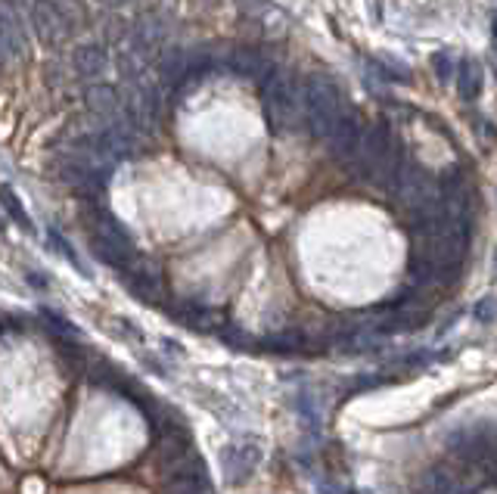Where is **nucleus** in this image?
<instances>
[{
	"instance_id": "obj_1",
	"label": "nucleus",
	"mask_w": 497,
	"mask_h": 494,
	"mask_svg": "<svg viewBox=\"0 0 497 494\" xmlns=\"http://www.w3.org/2000/svg\"><path fill=\"white\" fill-rule=\"evenodd\" d=\"M345 112V103L339 88L326 75H308L302 84V119H305L308 131L317 140H326L339 119Z\"/></svg>"
},
{
	"instance_id": "obj_2",
	"label": "nucleus",
	"mask_w": 497,
	"mask_h": 494,
	"mask_svg": "<svg viewBox=\"0 0 497 494\" xmlns=\"http://www.w3.org/2000/svg\"><path fill=\"white\" fill-rule=\"evenodd\" d=\"M392 190H395L398 205H401L414 221H420V218L435 205L441 187L435 184V178L426 172V168H423L420 162L404 158V162L398 165L395 181H392Z\"/></svg>"
},
{
	"instance_id": "obj_3",
	"label": "nucleus",
	"mask_w": 497,
	"mask_h": 494,
	"mask_svg": "<svg viewBox=\"0 0 497 494\" xmlns=\"http://www.w3.org/2000/svg\"><path fill=\"white\" fill-rule=\"evenodd\" d=\"M264 88V112L274 131H293L302 121V84L289 72H277L262 84Z\"/></svg>"
},
{
	"instance_id": "obj_4",
	"label": "nucleus",
	"mask_w": 497,
	"mask_h": 494,
	"mask_svg": "<svg viewBox=\"0 0 497 494\" xmlns=\"http://www.w3.org/2000/svg\"><path fill=\"white\" fill-rule=\"evenodd\" d=\"M32 28L44 44H59L69 35V16L63 13L57 0H34L32 4Z\"/></svg>"
},
{
	"instance_id": "obj_5",
	"label": "nucleus",
	"mask_w": 497,
	"mask_h": 494,
	"mask_svg": "<svg viewBox=\"0 0 497 494\" xmlns=\"http://www.w3.org/2000/svg\"><path fill=\"white\" fill-rule=\"evenodd\" d=\"M165 38H168V26L162 22V16H141V19L131 26V41H128V47L131 50L137 53L141 59H147V57H153L156 50H159L162 44H165Z\"/></svg>"
},
{
	"instance_id": "obj_6",
	"label": "nucleus",
	"mask_w": 497,
	"mask_h": 494,
	"mask_svg": "<svg viewBox=\"0 0 497 494\" xmlns=\"http://www.w3.org/2000/svg\"><path fill=\"white\" fill-rule=\"evenodd\" d=\"M361 121H357L355 112H348L345 109L342 119L333 125V131L326 134V146H330V152L339 158V162H351L357 152V143H361Z\"/></svg>"
},
{
	"instance_id": "obj_7",
	"label": "nucleus",
	"mask_w": 497,
	"mask_h": 494,
	"mask_svg": "<svg viewBox=\"0 0 497 494\" xmlns=\"http://www.w3.org/2000/svg\"><path fill=\"white\" fill-rule=\"evenodd\" d=\"M121 283L128 286V292L134 298H141L143 305H159L162 302V280L156 271H149V267H125V274H121Z\"/></svg>"
},
{
	"instance_id": "obj_8",
	"label": "nucleus",
	"mask_w": 497,
	"mask_h": 494,
	"mask_svg": "<svg viewBox=\"0 0 497 494\" xmlns=\"http://www.w3.org/2000/svg\"><path fill=\"white\" fill-rule=\"evenodd\" d=\"M69 63L78 78H88L90 81V78H100L109 69V50L103 44H78L72 50Z\"/></svg>"
},
{
	"instance_id": "obj_9",
	"label": "nucleus",
	"mask_w": 497,
	"mask_h": 494,
	"mask_svg": "<svg viewBox=\"0 0 497 494\" xmlns=\"http://www.w3.org/2000/svg\"><path fill=\"white\" fill-rule=\"evenodd\" d=\"M230 69L240 72V75H246V78H252V81L264 84L271 75H274L277 66L271 63L262 50H256V47H240V50H233V57H230Z\"/></svg>"
},
{
	"instance_id": "obj_10",
	"label": "nucleus",
	"mask_w": 497,
	"mask_h": 494,
	"mask_svg": "<svg viewBox=\"0 0 497 494\" xmlns=\"http://www.w3.org/2000/svg\"><path fill=\"white\" fill-rule=\"evenodd\" d=\"M258 457H262V451H258L256 444H230L221 454L224 469L230 473V482H233V485L246 482L248 475H252V469L258 467Z\"/></svg>"
},
{
	"instance_id": "obj_11",
	"label": "nucleus",
	"mask_w": 497,
	"mask_h": 494,
	"mask_svg": "<svg viewBox=\"0 0 497 494\" xmlns=\"http://www.w3.org/2000/svg\"><path fill=\"white\" fill-rule=\"evenodd\" d=\"M417 494H470V488L463 482V473H454L451 467H432L423 473Z\"/></svg>"
},
{
	"instance_id": "obj_12",
	"label": "nucleus",
	"mask_w": 497,
	"mask_h": 494,
	"mask_svg": "<svg viewBox=\"0 0 497 494\" xmlns=\"http://www.w3.org/2000/svg\"><path fill=\"white\" fill-rule=\"evenodd\" d=\"M88 246H90V255H94L96 261L115 267V271H125V267H131V261L137 259V252H131V249L119 246V243L106 240V236H100V234H90Z\"/></svg>"
},
{
	"instance_id": "obj_13",
	"label": "nucleus",
	"mask_w": 497,
	"mask_h": 494,
	"mask_svg": "<svg viewBox=\"0 0 497 494\" xmlns=\"http://www.w3.org/2000/svg\"><path fill=\"white\" fill-rule=\"evenodd\" d=\"M84 106L106 121H112L121 115L119 112V90L109 88V84H90V88L84 90Z\"/></svg>"
},
{
	"instance_id": "obj_14",
	"label": "nucleus",
	"mask_w": 497,
	"mask_h": 494,
	"mask_svg": "<svg viewBox=\"0 0 497 494\" xmlns=\"http://www.w3.org/2000/svg\"><path fill=\"white\" fill-rule=\"evenodd\" d=\"M19 53H22V32L16 26L13 13L0 7V69L13 57H19Z\"/></svg>"
},
{
	"instance_id": "obj_15",
	"label": "nucleus",
	"mask_w": 497,
	"mask_h": 494,
	"mask_svg": "<svg viewBox=\"0 0 497 494\" xmlns=\"http://www.w3.org/2000/svg\"><path fill=\"white\" fill-rule=\"evenodd\" d=\"M454 75H457V90L463 100H476L478 94H482V66L476 63V59H463V63L454 69Z\"/></svg>"
},
{
	"instance_id": "obj_16",
	"label": "nucleus",
	"mask_w": 497,
	"mask_h": 494,
	"mask_svg": "<svg viewBox=\"0 0 497 494\" xmlns=\"http://www.w3.org/2000/svg\"><path fill=\"white\" fill-rule=\"evenodd\" d=\"M159 75L165 84L178 88L180 81L187 78V53L180 47H168L165 53L159 57Z\"/></svg>"
},
{
	"instance_id": "obj_17",
	"label": "nucleus",
	"mask_w": 497,
	"mask_h": 494,
	"mask_svg": "<svg viewBox=\"0 0 497 494\" xmlns=\"http://www.w3.org/2000/svg\"><path fill=\"white\" fill-rule=\"evenodd\" d=\"M165 494H211V479H209V473L168 475Z\"/></svg>"
},
{
	"instance_id": "obj_18",
	"label": "nucleus",
	"mask_w": 497,
	"mask_h": 494,
	"mask_svg": "<svg viewBox=\"0 0 497 494\" xmlns=\"http://www.w3.org/2000/svg\"><path fill=\"white\" fill-rule=\"evenodd\" d=\"M41 317L47 320V327H50L53 339H81V329L75 327V323L65 320L59 311H50V308H41Z\"/></svg>"
},
{
	"instance_id": "obj_19",
	"label": "nucleus",
	"mask_w": 497,
	"mask_h": 494,
	"mask_svg": "<svg viewBox=\"0 0 497 494\" xmlns=\"http://www.w3.org/2000/svg\"><path fill=\"white\" fill-rule=\"evenodd\" d=\"M88 380H90V386H96V389H100V386L103 389H115V386H119V380H121V374L109 361H94L88 367Z\"/></svg>"
},
{
	"instance_id": "obj_20",
	"label": "nucleus",
	"mask_w": 497,
	"mask_h": 494,
	"mask_svg": "<svg viewBox=\"0 0 497 494\" xmlns=\"http://www.w3.org/2000/svg\"><path fill=\"white\" fill-rule=\"evenodd\" d=\"M305 345V336L302 333H277V336H268L262 343V349L277 351V355H293Z\"/></svg>"
},
{
	"instance_id": "obj_21",
	"label": "nucleus",
	"mask_w": 497,
	"mask_h": 494,
	"mask_svg": "<svg viewBox=\"0 0 497 494\" xmlns=\"http://www.w3.org/2000/svg\"><path fill=\"white\" fill-rule=\"evenodd\" d=\"M0 205L7 209V215H10V221H16L19 228H26L28 234L34 230V224L28 221V215H26V209H22V203L16 199V193L13 190H7V187H0Z\"/></svg>"
},
{
	"instance_id": "obj_22",
	"label": "nucleus",
	"mask_w": 497,
	"mask_h": 494,
	"mask_svg": "<svg viewBox=\"0 0 497 494\" xmlns=\"http://www.w3.org/2000/svg\"><path fill=\"white\" fill-rule=\"evenodd\" d=\"M454 69H457V66H454V57H451L447 50H439V53L432 57V72H435V78H439L441 84L451 81Z\"/></svg>"
},
{
	"instance_id": "obj_23",
	"label": "nucleus",
	"mask_w": 497,
	"mask_h": 494,
	"mask_svg": "<svg viewBox=\"0 0 497 494\" xmlns=\"http://www.w3.org/2000/svg\"><path fill=\"white\" fill-rule=\"evenodd\" d=\"M50 246H53V249H59V252H63V255H65V259H69V261H72V267H75V271H81V274H84V277H90V271H88V267H84V265H81V259H78V255H75V252H72L69 240H65V236H63V234H53V230H50Z\"/></svg>"
},
{
	"instance_id": "obj_24",
	"label": "nucleus",
	"mask_w": 497,
	"mask_h": 494,
	"mask_svg": "<svg viewBox=\"0 0 497 494\" xmlns=\"http://www.w3.org/2000/svg\"><path fill=\"white\" fill-rule=\"evenodd\" d=\"M472 317H476L478 323H494V298L485 296L476 302V308H472Z\"/></svg>"
},
{
	"instance_id": "obj_25",
	"label": "nucleus",
	"mask_w": 497,
	"mask_h": 494,
	"mask_svg": "<svg viewBox=\"0 0 497 494\" xmlns=\"http://www.w3.org/2000/svg\"><path fill=\"white\" fill-rule=\"evenodd\" d=\"M100 4L109 10H128V7H134V4H141V0H100Z\"/></svg>"
},
{
	"instance_id": "obj_26",
	"label": "nucleus",
	"mask_w": 497,
	"mask_h": 494,
	"mask_svg": "<svg viewBox=\"0 0 497 494\" xmlns=\"http://www.w3.org/2000/svg\"><path fill=\"white\" fill-rule=\"evenodd\" d=\"M26 277H28V280H32V283H34V286H41V289H44V286H47V280H44V277H41V274H34V271H32V274H26Z\"/></svg>"
},
{
	"instance_id": "obj_27",
	"label": "nucleus",
	"mask_w": 497,
	"mask_h": 494,
	"mask_svg": "<svg viewBox=\"0 0 497 494\" xmlns=\"http://www.w3.org/2000/svg\"><path fill=\"white\" fill-rule=\"evenodd\" d=\"M4 228H7V221H0V234H4Z\"/></svg>"
},
{
	"instance_id": "obj_28",
	"label": "nucleus",
	"mask_w": 497,
	"mask_h": 494,
	"mask_svg": "<svg viewBox=\"0 0 497 494\" xmlns=\"http://www.w3.org/2000/svg\"><path fill=\"white\" fill-rule=\"evenodd\" d=\"M0 329H4V323H0Z\"/></svg>"
}]
</instances>
